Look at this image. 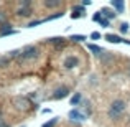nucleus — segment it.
Segmentation results:
<instances>
[{
	"label": "nucleus",
	"instance_id": "obj_9",
	"mask_svg": "<svg viewBox=\"0 0 130 127\" xmlns=\"http://www.w3.org/2000/svg\"><path fill=\"white\" fill-rule=\"evenodd\" d=\"M101 13L104 17H107V20H112V18H115V15H117V12H114L112 8H107V7H104V8L101 10Z\"/></svg>",
	"mask_w": 130,
	"mask_h": 127
},
{
	"label": "nucleus",
	"instance_id": "obj_16",
	"mask_svg": "<svg viewBox=\"0 0 130 127\" xmlns=\"http://www.w3.org/2000/svg\"><path fill=\"white\" fill-rule=\"evenodd\" d=\"M50 43H53V45H63V38H61V36H53V38H50Z\"/></svg>",
	"mask_w": 130,
	"mask_h": 127
},
{
	"label": "nucleus",
	"instance_id": "obj_4",
	"mask_svg": "<svg viewBox=\"0 0 130 127\" xmlns=\"http://www.w3.org/2000/svg\"><path fill=\"white\" fill-rule=\"evenodd\" d=\"M68 94H69V88H68V86H59V88L54 89L53 99H54V101H59V99L68 97Z\"/></svg>",
	"mask_w": 130,
	"mask_h": 127
},
{
	"label": "nucleus",
	"instance_id": "obj_20",
	"mask_svg": "<svg viewBox=\"0 0 130 127\" xmlns=\"http://www.w3.org/2000/svg\"><path fill=\"white\" fill-rule=\"evenodd\" d=\"M43 22H44V20H33V22H30V23H28V28H35L36 25H41Z\"/></svg>",
	"mask_w": 130,
	"mask_h": 127
},
{
	"label": "nucleus",
	"instance_id": "obj_17",
	"mask_svg": "<svg viewBox=\"0 0 130 127\" xmlns=\"http://www.w3.org/2000/svg\"><path fill=\"white\" fill-rule=\"evenodd\" d=\"M64 15V12H58V13H54V15H51V17H48L44 22H50V20H56V18H61V17Z\"/></svg>",
	"mask_w": 130,
	"mask_h": 127
},
{
	"label": "nucleus",
	"instance_id": "obj_2",
	"mask_svg": "<svg viewBox=\"0 0 130 127\" xmlns=\"http://www.w3.org/2000/svg\"><path fill=\"white\" fill-rule=\"evenodd\" d=\"M38 56H40V50L36 46H33V45H30V46H26L25 50L22 51L20 60L22 61H30V60H36Z\"/></svg>",
	"mask_w": 130,
	"mask_h": 127
},
{
	"label": "nucleus",
	"instance_id": "obj_11",
	"mask_svg": "<svg viewBox=\"0 0 130 127\" xmlns=\"http://www.w3.org/2000/svg\"><path fill=\"white\" fill-rule=\"evenodd\" d=\"M110 5L112 7H114V8L115 10H117V12L119 13H120V12H124V2H122V0H112V2H110Z\"/></svg>",
	"mask_w": 130,
	"mask_h": 127
},
{
	"label": "nucleus",
	"instance_id": "obj_13",
	"mask_svg": "<svg viewBox=\"0 0 130 127\" xmlns=\"http://www.w3.org/2000/svg\"><path fill=\"white\" fill-rule=\"evenodd\" d=\"M44 5H46L48 8H54V7L59 5V0H46V2H44Z\"/></svg>",
	"mask_w": 130,
	"mask_h": 127
},
{
	"label": "nucleus",
	"instance_id": "obj_26",
	"mask_svg": "<svg viewBox=\"0 0 130 127\" xmlns=\"http://www.w3.org/2000/svg\"><path fill=\"white\" fill-rule=\"evenodd\" d=\"M8 63V58H0V66H2V64H7Z\"/></svg>",
	"mask_w": 130,
	"mask_h": 127
},
{
	"label": "nucleus",
	"instance_id": "obj_5",
	"mask_svg": "<svg viewBox=\"0 0 130 127\" xmlns=\"http://www.w3.org/2000/svg\"><path fill=\"white\" fill-rule=\"evenodd\" d=\"M68 117L71 119V121H86V114H84L83 111H79V109H73V111H69V114H68Z\"/></svg>",
	"mask_w": 130,
	"mask_h": 127
},
{
	"label": "nucleus",
	"instance_id": "obj_6",
	"mask_svg": "<svg viewBox=\"0 0 130 127\" xmlns=\"http://www.w3.org/2000/svg\"><path fill=\"white\" fill-rule=\"evenodd\" d=\"M77 64H79V60H77L76 56H68L66 60H64V68H66V69H73Z\"/></svg>",
	"mask_w": 130,
	"mask_h": 127
},
{
	"label": "nucleus",
	"instance_id": "obj_8",
	"mask_svg": "<svg viewBox=\"0 0 130 127\" xmlns=\"http://www.w3.org/2000/svg\"><path fill=\"white\" fill-rule=\"evenodd\" d=\"M87 48H89V51H91L92 54H95V56H99V58H101L102 53H104V50H102L101 46H97V45H94V43H91Z\"/></svg>",
	"mask_w": 130,
	"mask_h": 127
},
{
	"label": "nucleus",
	"instance_id": "obj_12",
	"mask_svg": "<svg viewBox=\"0 0 130 127\" xmlns=\"http://www.w3.org/2000/svg\"><path fill=\"white\" fill-rule=\"evenodd\" d=\"M79 102H83V94H81V92H76V94L71 97V106H77Z\"/></svg>",
	"mask_w": 130,
	"mask_h": 127
},
{
	"label": "nucleus",
	"instance_id": "obj_24",
	"mask_svg": "<svg viewBox=\"0 0 130 127\" xmlns=\"http://www.w3.org/2000/svg\"><path fill=\"white\" fill-rule=\"evenodd\" d=\"M99 23H101L102 26H105V28H107V26H110V22H109V20H104V18H102V20H101Z\"/></svg>",
	"mask_w": 130,
	"mask_h": 127
},
{
	"label": "nucleus",
	"instance_id": "obj_1",
	"mask_svg": "<svg viewBox=\"0 0 130 127\" xmlns=\"http://www.w3.org/2000/svg\"><path fill=\"white\" fill-rule=\"evenodd\" d=\"M125 112V102L122 99H115L112 101V104L109 106V116L112 119H119L122 114Z\"/></svg>",
	"mask_w": 130,
	"mask_h": 127
},
{
	"label": "nucleus",
	"instance_id": "obj_14",
	"mask_svg": "<svg viewBox=\"0 0 130 127\" xmlns=\"http://www.w3.org/2000/svg\"><path fill=\"white\" fill-rule=\"evenodd\" d=\"M10 26H12L10 23H3V25L0 26V35H3V33H8L10 30H13V28H10Z\"/></svg>",
	"mask_w": 130,
	"mask_h": 127
},
{
	"label": "nucleus",
	"instance_id": "obj_18",
	"mask_svg": "<svg viewBox=\"0 0 130 127\" xmlns=\"http://www.w3.org/2000/svg\"><path fill=\"white\" fill-rule=\"evenodd\" d=\"M71 40H73V41H84V40H86V35H73Z\"/></svg>",
	"mask_w": 130,
	"mask_h": 127
},
{
	"label": "nucleus",
	"instance_id": "obj_15",
	"mask_svg": "<svg viewBox=\"0 0 130 127\" xmlns=\"http://www.w3.org/2000/svg\"><path fill=\"white\" fill-rule=\"evenodd\" d=\"M73 12H76L77 15L84 17V7L83 5H76V7H73Z\"/></svg>",
	"mask_w": 130,
	"mask_h": 127
},
{
	"label": "nucleus",
	"instance_id": "obj_27",
	"mask_svg": "<svg viewBox=\"0 0 130 127\" xmlns=\"http://www.w3.org/2000/svg\"><path fill=\"white\" fill-rule=\"evenodd\" d=\"M86 5H91V0H84V2H83V7H86Z\"/></svg>",
	"mask_w": 130,
	"mask_h": 127
},
{
	"label": "nucleus",
	"instance_id": "obj_7",
	"mask_svg": "<svg viewBox=\"0 0 130 127\" xmlns=\"http://www.w3.org/2000/svg\"><path fill=\"white\" fill-rule=\"evenodd\" d=\"M17 15H18V17H30V15H31V8H30V5H20L18 8H17Z\"/></svg>",
	"mask_w": 130,
	"mask_h": 127
},
{
	"label": "nucleus",
	"instance_id": "obj_25",
	"mask_svg": "<svg viewBox=\"0 0 130 127\" xmlns=\"http://www.w3.org/2000/svg\"><path fill=\"white\" fill-rule=\"evenodd\" d=\"M3 22H5V13L0 10V25H3Z\"/></svg>",
	"mask_w": 130,
	"mask_h": 127
},
{
	"label": "nucleus",
	"instance_id": "obj_22",
	"mask_svg": "<svg viewBox=\"0 0 130 127\" xmlns=\"http://www.w3.org/2000/svg\"><path fill=\"white\" fill-rule=\"evenodd\" d=\"M120 32L122 33H127L128 32V23H122V25H120Z\"/></svg>",
	"mask_w": 130,
	"mask_h": 127
},
{
	"label": "nucleus",
	"instance_id": "obj_28",
	"mask_svg": "<svg viewBox=\"0 0 130 127\" xmlns=\"http://www.w3.org/2000/svg\"><path fill=\"white\" fill-rule=\"evenodd\" d=\"M127 74H128V78H130V66L127 68Z\"/></svg>",
	"mask_w": 130,
	"mask_h": 127
},
{
	"label": "nucleus",
	"instance_id": "obj_21",
	"mask_svg": "<svg viewBox=\"0 0 130 127\" xmlns=\"http://www.w3.org/2000/svg\"><path fill=\"white\" fill-rule=\"evenodd\" d=\"M92 20H94V22H101V20H102V13L101 12H95L94 15H92Z\"/></svg>",
	"mask_w": 130,
	"mask_h": 127
},
{
	"label": "nucleus",
	"instance_id": "obj_23",
	"mask_svg": "<svg viewBox=\"0 0 130 127\" xmlns=\"http://www.w3.org/2000/svg\"><path fill=\"white\" fill-rule=\"evenodd\" d=\"M91 38L92 40H99V38H101V33H99V32H92L91 33Z\"/></svg>",
	"mask_w": 130,
	"mask_h": 127
},
{
	"label": "nucleus",
	"instance_id": "obj_19",
	"mask_svg": "<svg viewBox=\"0 0 130 127\" xmlns=\"http://www.w3.org/2000/svg\"><path fill=\"white\" fill-rule=\"evenodd\" d=\"M58 124V117H54V119H51V121H48L46 124H43V127H54Z\"/></svg>",
	"mask_w": 130,
	"mask_h": 127
},
{
	"label": "nucleus",
	"instance_id": "obj_10",
	"mask_svg": "<svg viewBox=\"0 0 130 127\" xmlns=\"http://www.w3.org/2000/svg\"><path fill=\"white\" fill-rule=\"evenodd\" d=\"M105 40H107L109 43H122L124 41V38H120V36H117V35H112V33L105 35Z\"/></svg>",
	"mask_w": 130,
	"mask_h": 127
},
{
	"label": "nucleus",
	"instance_id": "obj_3",
	"mask_svg": "<svg viewBox=\"0 0 130 127\" xmlns=\"http://www.w3.org/2000/svg\"><path fill=\"white\" fill-rule=\"evenodd\" d=\"M13 106H15L18 111H22V112H25V111H28L30 109V106H31V102H30V99L28 97H25V96H17V97H13Z\"/></svg>",
	"mask_w": 130,
	"mask_h": 127
}]
</instances>
